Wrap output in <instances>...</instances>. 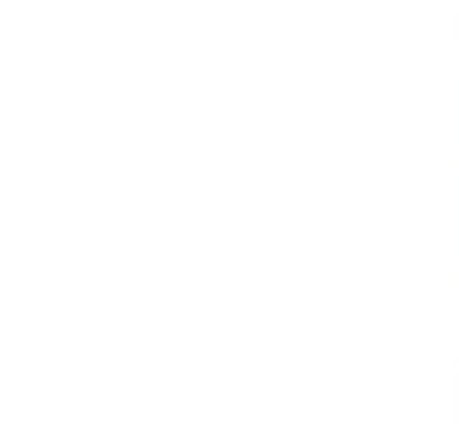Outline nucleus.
Returning <instances> with one entry per match:
<instances>
[]
</instances>
